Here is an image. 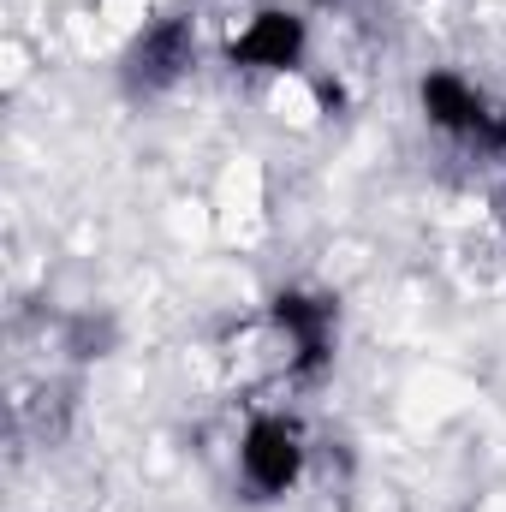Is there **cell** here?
<instances>
[{
	"mask_svg": "<svg viewBox=\"0 0 506 512\" xmlns=\"http://www.w3.org/2000/svg\"><path fill=\"white\" fill-rule=\"evenodd\" d=\"M197 60V30L191 18H155L126 54V90L131 96H161L185 78V66Z\"/></svg>",
	"mask_w": 506,
	"mask_h": 512,
	"instance_id": "1",
	"label": "cell"
},
{
	"mask_svg": "<svg viewBox=\"0 0 506 512\" xmlns=\"http://www.w3.org/2000/svg\"><path fill=\"white\" fill-rule=\"evenodd\" d=\"M239 471H245L251 495H262V501L286 495L298 483V471H304L298 429L286 417H256L251 429H245V441H239Z\"/></svg>",
	"mask_w": 506,
	"mask_h": 512,
	"instance_id": "2",
	"label": "cell"
},
{
	"mask_svg": "<svg viewBox=\"0 0 506 512\" xmlns=\"http://www.w3.org/2000/svg\"><path fill=\"white\" fill-rule=\"evenodd\" d=\"M274 322L298 346V376H322L328 358H334V304L310 298V292H280L274 298Z\"/></svg>",
	"mask_w": 506,
	"mask_h": 512,
	"instance_id": "4",
	"label": "cell"
},
{
	"mask_svg": "<svg viewBox=\"0 0 506 512\" xmlns=\"http://www.w3.org/2000/svg\"><path fill=\"white\" fill-rule=\"evenodd\" d=\"M501 215H506V197H501Z\"/></svg>",
	"mask_w": 506,
	"mask_h": 512,
	"instance_id": "6",
	"label": "cell"
},
{
	"mask_svg": "<svg viewBox=\"0 0 506 512\" xmlns=\"http://www.w3.org/2000/svg\"><path fill=\"white\" fill-rule=\"evenodd\" d=\"M227 54H233V66H251V72H286L304 60V18L298 12H256L233 36Z\"/></svg>",
	"mask_w": 506,
	"mask_h": 512,
	"instance_id": "3",
	"label": "cell"
},
{
	"mask_svg": "<svg viewBox=\"0 0 506 512\" xmlns=\"http://www.w3.org/2000/svg\"><path fill=\"white\" fill-rule=\"evenodd\" d=\"M423 114H429V126L453 131V137H483L489 131V120H495V108L459 78V72H429L423 78Z\"/></svg>",
	"mask_w": 506,
	"mask_h": 512,
	"instance_id": "5",
	"label": "cell"
}]
</instances>
